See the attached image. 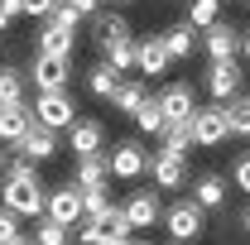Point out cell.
Instances as JSON below:
<instances>
[{"mask_svg": "<svg viewBox=\"0 0 250 245\" xmlns=\"http://www.w3.org/2000/svg\"><path fill=\"white\" fill-rule=\"evenodd\" d=\"M87 24H92V39H96V43H106V39H116V34H130V24H125L121 10H96Z\"/></svg>", "mask_w": 250, "mask_h": 245, "instance_id": "d4e9b609", "label": "cell"}, {"mask_svg": "<svg viewBox=\"0 0 250 245\" xmlns=\"http://www.w3.org/2000/svg\"><path fill=\"white\" fill-rule=\"evenodd\" d=\"M39 53H72L77 48V29L72 24H62V20H43V29H39V43H34Z\"/></svg>", "mask_w": 250, "mask_h": 245, "instance_id": "ac0fdd59", "label": "cell"}, {"mask_svg": "<svg viewBox=\"0 0 250 245\" xmlns=\"http://www.w3.org/2000/svg\"><path fill=\"white\" fill-rule=\"evenodd\" d=\"M241 58L250 62V29H246V39H241Z\"/></svg>", "mask_w": 250, "mask_h": 245, "instance_id": "8d00e7d4", "label": "cell"}, {"mask_svg": "<svg viewBox=\"0 0 250 245\" xmlns=\"http://www.w3.org/2000/svg\"><path fill=\"white\" fill-rule=\"evenodd\" d=\"M192 135H197V149H217L231 140V116H226V101H212V106H197L192 116Z\"/></svg>", "mask_w": 250, "mask_h": 245, "instance_id": "277c9868", "label": "cell"}, {"mask_svg": "<svg viewBox=\"0 0 250 245\" xmlns=\"http://www.w3.org/2000/svg\"><path fill=\"white\" fill-rule=\"evenodd\" d=\"M0 168H5V149H0Z\"/></svg>", "mask_w": 250, "mask_h": 245, "instance_id": "b9f144b4", "label": "cell"}, {"mask_svg": "<svg viewBox=\"0 0 250 245\" xmlns=\"http://www.w3.org/2000/svg\"><path fill=\"white\" fill-rule=\"evenodd\" d=\"M241 231H246V236H250V207H246V212H241Z\"/></svg>", "mask_w": 250, "mask_h": 245, "instance_id": "f35d334b", "label": "cell"}, {"mask_svg": "<svg viewBox=\"0 0 250 245\" xmlns=\"http://www.w3.org/2000/svg\"><path fill=\"white\" fill-rule=\"evenodd\" d=\"M15 154H24V159H34V163H48V159L58 154V130H48V125H34L29 135L15 144Z\"/></svg>", "mask_w": 250, "mask_h": 245, "instance_id": "e0dca14e", "label": "cell"}, {"mask_svg": "<svg viewBox=\"0 0 250 245\" xmlns=\"http://www.w3.org/2000/svg\"><path fill=\"white\" fill-rule=\"evenodd\" d=\"M20 15H24V0H0V34L10 29Z\"/></svg>", "mask_w": 250, "mask_h": 245, "instance_id": "836d02e7", "label": "cell"}, {"mask_svg": "<svg viewBox=\"0 0 250 245\" xmlns=\"http://www.w3.org/2000/svg\"><path fill=\"white\" fill-rule=\"evenodd\" d=\"M246 5H250V0H246Z\"/></svg>", "mask_w": 250, "mask_h": 245, "instance_id": "f6af8a7d", "label": "cell"}, {"mask_svg": "<svg viewBox=\"0 0 250 245\" xmlns=\"http://www.w3.org/2000/svg\"><path fill=\"white\" fill-rule=\"evenodd\" d=\"M121 82H125V77H121V67H111L106 58L96 62V67H87V92H92L96 101H111Z\"/></svg>", "mask_w": 250, "mask_h": 245, "instance_id": "ffe728a7", "label": "cell"}, {"mask_svg": "<svg viewBox=\"0 0 250 245\" xmlns=\"http://www.w3.org/2000/svg\"><path fill=\"white\" fill-rule=\"evenodd\" d=\"M29 92V72H20V67H0V106H15V101H24Z\"/></svg>", "mask_w": 250, "mask_h": 245, "instance_id": "cb8c5ba5", "label": "cell"}, {"mask_svg": "<svg viewBox=\"0 0 250 245\" xmlns=\"http://www.w3.org/2000/svg\"><path fill=\"white\" fill-rule=\"evenodd\" d=\"M197 144V135H192V121H168L164 125V149L168 154H183L188 159V149Z\"/></svg>", "mask_w": 250, "mask_h": 245, "instance_id": "484cf974", "label": "cell"}, {"mask_svg": "<svg viewBox=\"0 0 250 245\" xmlns=\"http://www.w3.org/2000/svg\"><path fill=\"white\" fill-rule=\"evenodd\" d=\"M192 197H197L207 212H221V207H226V178H221V173H202V178L192 183Z\"/></svg>", "mask_w": 250, "mask_h": 245, "instance_id": "7402d4cb", "label": "cell"}, {"mask_svg": "<svg viewBox=\"0 0 250 245\" xmlns=\"http://www.w3.org/2000/svg\"><path fill=\"white\" fill-rule=\"evenodd\" d=\"M5 245H39L34 236H15V241H5Z\"/></svg>", "mask_w": 250, "mask_h": 245, "instance_id": "74e56055", "label": "cell"}, {"mask_svg": "<svg viewBox=\"0 0 250 245\" xmlns=\"http://www.w3.org/2000/svg\"><path fill=\"white\" fill-rule=\"evenodd\" d=\"M48 216H53V221H62V226H72V231H77V221L87 216V197H82V187H77V183L48 187Z\"/></svg>", "mask_w": 250, "mask_h": 245, "instance_id": "9c48e42d", "label": "cell"}, {"mask_svg": "<svg viewBox=\"0 0 250 245\" xmlns=\"http://www.w3.org/2000/svg\"><path fill=\"white\" fill-rule=\"evenodd\" d=\"M168 43H164V34H145L140 39V53H135V72L140 77H164L168 72Z\"/></svg>", "mask_w": 250, "mask_h": 245, "instance_id": "4fadbf2b", "label": "cell"}, {"mask_svg": "<svg viewBox=\"0 0 250 245\" xmlns=\"http://www.w3.org/2000/svg\"><path fill=\"white\" fill-rule=\"evenodd\" d=\"M111 5H116V10H121V5H130V0H111Z\"/></svg>", "mask_w": 250, "mask_h": 245, "instance_id": "60d3db41", "label": "cell"}, {"mask_svg": "<svg viewBox=\"0 0 250 245\" xmlns=\"http://www.w3.org/2000/svg\"><path fill=\"white\" fill-rule=\"evenodd\" d=\"M39 116H34V101H15V106H0V144H20L29 135Z\"/></svg>", "mask_w": 250, "mask_h": 245, "instance_id": "7c38bea8", "label": "cell"}, {"mask_svg": "<svg viewBox=\"0 0 250 245\" xmlns=\"http://www.w3.org/2000/svg\"><path fill=\"white\" fill-rule=\"evenodd\" d=\"M192 34H197V29H192L188 20L164 29V43H168V58H173V62H188V58H192V48H197V39H192Z\"/></svg>", "mask_w": 250, "mask_h": 245, "instance_id": "603a6c76", "label": "cell"}, {"mask_svg": "<svg viewBox=\"0 0 250 245\" xmlns=\"http://www.w3.org/2000/svg\"><path fill=\"white\" fill-rule=\"evenodd\" d=\"M72 183H77V187H106V183H111V149L82 154V159L72 163Z\"/></svg>", "mask_w": 250, "mask_h": 245, "instance_id": "5bb4252c", "label": "cell"}, {"mask_svg": "<svg viewBox=\"0 0 250 245\" xmlns=\"http://www.w3.org/2000/svg\"><path fill=\"white\" fill-rule=\"evenodd\" d=\"M101 245H135V241H121V236H106Z\"/></svg>", "mask_w": 250, "mask_h": 245, "instance_id": "ab89813d", "label": "cell"}, {"mask_svg": "<svg viewBox=\"0 0 250 245\" xmlns=\"http://www.w3.org/2000/svg\"><path fill=\"white\" fill-rule=\"evenodd\" d=\"M241 82H246V72H241V62H207V72H202V87L212 101H231V96H241Z\"/></svg>", "mask_w": 250, "mask_h": 245, "instance_id": "ba28073f", "label": "cell"}, {"mask_svg": "<svg viewBox=\"0 0 250 245\" xmlns=\"http://www.w3.org/2000/svg\"><path fill=\"white\" fill-rule=\"evenodd\" d=\"M164 231H168V241L192 245L207 231V207H202L197 197H178L173 207H164Z\"/></svg>", "mask_w": 250, "mask_h": 245, "instance_id": "7a4b0ae2", "label": "cell"}, {"mask_svg": "<svg viewBox=\"0 0 250 245\" xmlns=\"http://www.w3.org/2000/svg\"><path fill=\"white\" fill-rule=\"evenodd\" d=\"M145 173H149V149L140 144V135L116 140V149H111V178L135 183V178H145Z\"/></svg>", "mask_w": 250, "mask_h": 245, "instance_id": "5b68a950", "label": "cell"}, {"mask_svg": "<svg viewBox=\"0 0 250 245\" xmlns=\"http://www.w3.org/2000/svg\"><path fill=\"white\" fill-rule=\"evenodd\" d=\"M135 245H145V241H135Z\"/></svg>", "mask_w": 250, "mask_h": 245, "instance_id": "ee69618b", "label": "cell"}, {"mask_svg": "<svg viewBox=\"0 0 250 245\" xmlns=\"http://www.w3.org/2000/svg\"><path fill=\"white\" fill-rule=\"evenodd\" d=\"M34 241H39V245H67V241H72V226H62V221H53V216L43 212V216H39Z\"/></svg>", "mask_w": 250, "mask_h": 245, "instance_id": "4dcf8cb0", "label": "cell"}, {"mask_svg": "<svg viewBox=\"0 0 250 245\" xmlns=\"http://www.w3.org/2000/svg\"><path fill=\"white\" fill-rule=\"evenodd\" d=\"M34 116H39V125H48V130H72L77 125V101L67 92H39L34 96Z\"/></svg>", "mask_w": 250, "mask_h": 245, "instance_id": "8992f818", "label": "cell"}, {"mask_svg": "<svg viewBox=\"0 0 250 245\" xmlns=\"http://www.w3.org/2000/svg\"><path fill=\"white\" fill-rule=\"evenodd\" d=\"M149 183H154L159 192L183 187L188 183V159H183V154H168V149H154V154H149Z\"/></svg>", "mask_w": 250, "mask_h": 245, "instance_id": "8fae6325", "label": "cell"}, {"mask_svg": "<svg viewBox=\"0 0 250 245\" xmlns=\"http://www.w3.org/2000/svg\"><path fill=\"white\" fill-rule=\"evenodd\" d=\"M0 207H10L15 216H24V221H39V216L48 212V187L39 183V173L34 178H5L0 183Z\"/></svg>", "mask_w": 250, "mask_h": 245, "instance_id": "6da1fadb", "label": "cell"}, {"mask_svg": "<svg viewBox=\"0 0 250 245\" xmlns=\"http://www.w3.org/2000/svg\"><path fill=\"white\" fill-rule=\"evenodd\" d=\"M164 125H168V116H164L159 96H149V101L135 111V130H140V135H164Z\"/></svg>", "mask_w": 250, "mask_h": 245, "instance_id": "4316f807", "label": "cell"}, {"mask_svg": "<svg viewBox=\"0 0 250 245\" xmlns=\"http://www.w3.org/2000/svg\"><path fill=\"white\" fill-rule=\"evenodd\" d=\"M159 106H164L168 121H192V116H197V96H192L188 82H168V87L159 92Z\"/></svg>", "mask_w": 250, "mask_h": 245, "instance_id": "9a60e30c", "label": "cell"}, {"mask_svg": "<svg viewBox=\"0 0 250 245\" xmlns=\"http://www.w3.org/2000/svg\"><path fill=\"white\" fill-rule=\"evenodd\" d=\"M20 221H24V216H15L10 207H0V245L15 241V236H24V231H20Z\"/></svg>", "mask_w": 250, "mask_h": 245, "instance_id": "1f68e13d", "label": "cell"}, {"mask_svg": "<svg viewBox=\"0 0 250 245\" xmlns=\"http://www.w3.org/2000/svg\"><path fill=\"white\" fill-rule=\"evenodd\" d=\"M67 5H72V10L82 15V20H92L96 10H101V0H67Z\"/></svg>", "mask_w": 250, "mask_h": 245, "instance_id": "d590c367", "label": "cell"}, {"mask_svg": "<svg viewBox=\"0 0 250 245\" xmlns=\"http://www.w3.org/2000/svg\"><path fill=\"white\" fill-rule=\"evenodd\" d=\"M168 245H183V241H168Z\"/></svg>", "mask_w": 250, "mask_h": 245, "instance_id": "7bdbcfd3", "label": "cell"}, {"mask_svg": "<svg viewBox=\"0 0 250 245\" xmlns=\"http://www.w3.org/2000/svg\"><path fill=\"white\" fill-rule=\"evenodd\" d=\"M29 82L39 92H67V82H72V53H39L34 48Z\"/></svg>", "mask_w": 250, "mask_h": 245, "instance_id": "3957f363", "label": "cell"}, {"mask_svg": "<svg viewBox=\"0 0 250 245\" xmlns=\"http://www.w3.org/2000/svg\"><path fill=\"white\" fill-rule=\"evenodd\" d=\"M231 183L241 187V192H250V154H241V159H236V168H231Z\"/></svg>", "mask_w": 250, "mask_h": 245, "instance_id": "e575fe53", "label": "cell"}, {"mask_svg": "<svg viewBox=\"0 0 250 245\" xmlns=\"http://www.w3.org/2000/svg\"><path fill=\"white\" fill-rule=\"evenodd\" d=\"M135 53H140V39L135 34H116V39L101 43V58L111 67H121V72H135Z\"/></svg>", "mask_w": 250, "mask_h": 245, "instance_id": "d6986e66", "label": "cell"}, {"mask_svg": "<svg viewBox=\"0 0 250 245\" xmlns=\"http://www.w3.org/2000/svg\"><path fill=\"white\" fill-rule=\"evenodd\" d=\"M226 116H231V135L236 140H250V96L246 92L226 101Z\"/></svg>", "mask_w": 250, "mask_h": 245, "instance_id": "f1b7e54d", "label": "cell"}, {"mask_svg": "<svg viewBox=\"0 0 250 245\" xmlns=\"http://www.w3.org/2000/svg\"><path fill=\"white\" fill-rule=\"evenodd\" d=\"M241 39H246V29H236L226 20H217L212 29H202V53H207V62H231L241 53Z\"/></svg>", "mask_w": 250, "mask_h": 245, "instance_id": "52a82bcc", "label": "cell"}, {"mask_svg": "<svg viewBox=\"0 0 250 245\" xmlns=\"http://www.w3.org/2000/svg\"><path fill=\"white\" fill-rule=\"evenodd\" d=\"M82 197H87V216H92V221L106 226V221L116 216V202H111V192H106V187H82Z\"/></svg>", "mask_w": 250, "mask_h": 245, "instance_id": "83f0119b", "label": "cell"}, {"mask_svg": "<svg viewBox=\"0 0 250 245\" xmlns=\"http://www.w3.org/2000/svg\"><path fill=\"white\" fill-rule=\"evenodd\" d=\"M125 216H130V226L135 231H149L154 221H164V202H159V187H135L130 197L121 202Z\"/></svg>", "mask_w": 250, "mask_h": 245, "instance_id": "30bf717a", "label": "cell"}, {"mask_svg": "<svg viewBox=\"0 0 250 245\" xmlns=\"http://www.w3.org/2000/svg\"><path fill=\"white\" fill-rule=\"evenodd\" d=\"M58 5L62 0H24V15H29V20H53Z\"/></svg>", "mask_w": 250, "mask_h": 245, "instance_id": "d6a6232c", "label": "cell"}, {"mask_svg": "<svg viewBox=\"0 0 250 245\" xmlns=\"http://www.w3.org/2000/svg\"><path fill=\"white\" fill-rule=\"evenodd\" d=\"M145 101H149V87H145L140 77H125L121 87H116V96H111V106H116L121 116H130V121H135V111H140Z\"/></svg>", "mask_w": 250, "mask_h": 245, "instance_id": "44dd1931", "label": "cell"}, {"mask_svg": "<svg viewBox=\"0 0 250 245\" xmlns=\"http://www.w3.org/2000/svg\"><path fill=\"white\" fill-rule=\"evenodd\" d=\"M221 20V0H188V24L192 29H212Z\"/></svg>", "mask_w": 250, "mask_h": 245, "instance_id": "f546056e", "label": "cell"}, {"mask_svg": "<svg viewBox=\"0 0 250 245\" xmlns=\"http://www.w3.org/2000/svg\"><path fill=\"white\" fill-rule=\"evenodd\" d=\"M67 149L77 154V159H82V154H101V149H106V125L77 116V125L67 130Z\"/></svg>", "mask_w": 250, "mask_h": 245, "instance_id": "2e32d148", "label": "cell"}]
</instances>
